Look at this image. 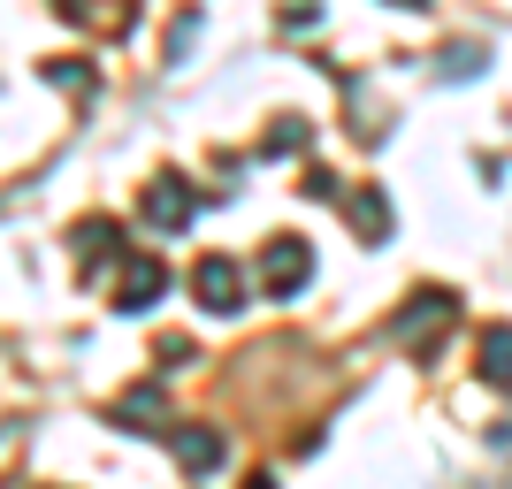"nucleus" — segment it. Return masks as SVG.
<instances>
[{
  "mask_svg": "<svg viewBox=\"0 0 512 489\" xmlns=\"http://www.w3.org/2000/svg\"><path fill=\"white\" fill-rule=\"evenodd\" d=\"M260 283H268V298H299L306 283H314V245H306V237H268Z\"/></svg>",
  "mask_w": 512,
  "mask_h": 489,
  "instance_id": "nucleus-1",
  "label": "nucleus"
},
{
  "mask_svg": "<svg viewBox=\"0 0 512 489\" xmlns=\"http://www.w3.org/2000/svg\"><path fill=\"white\" fill-rule=\"evenodd\" d=\"M344 222H352V230H360L367 245H383V237H390V199L375 192V184H360V192L344 199Z\"/></svg>",
  "mask_w": 512,
  "mask_h": 489,
  "instance_id": "nucleus-6",
  "label": "nucleus"
},
{
  "mask_svg": "<svg viewBox=\"0 0 512 489\" xmlns=\"http://www.w3.org/2000/svg\"><path fill=\"white\" fill-rule=\"evenodd\" d=\"M46 77H62L69 92H85V85H92V77H85V62H54V69H46Z\"/></svg>",
  "mask_w": 512,
  "mask_h": 489,
  "instance_id": "nucleus-13",
  "label": "nucleus"
},
{
  "mask_svg": "<svg viewBox=\"0 0 512 489\" xmlns=\"http://www.w3.org/2000/svg\"><path fill=\"white\" fill-rule=\"evenodd\" d=\"M169 291V268L153 253H130V268H123V283H115V314H146L153 298Z\"/></svg>",
  "mask_w": 512,
  "mask_h": 489,
  "instance_id": "nucleus-4",
  "label": "nucleus"
},
{
  "mask_svg": "<svg viewBox=\"0 0 512 489\" xmlns=\"http://www.w3.org/2000/svg\"><path fill=\"white\" fill-rule=\"evenodd\" d=\"M115 421H130V428H161V436H176L169 405H161V383H138L130 398H115Z\"/></svg>",
  "mask_w": 512,
  "mask_h": 489,
  "instance_id": "nucleus-7",
  "label": "nucleus"
},
{
  "mask_svg": "<svg viewBox=\"0 0 512 489\" xmlns=\"http://www.w3.org/2000/svg\"><path fill=\"white\" fill-rule=\"evenodd\" d=\"M245 489H276V482H268V474H253V482H245Z\"/></svg>",
  "mask_w": 512,
  "mask_h": 489,
  "instance_id": "nucleus-14",
  "label": "nucleus"
},
{
  "mask_svg": "<svg viewBox=\"0 0 512 489\" xmlns=\"http://www.w3.org/2000/svg\"><path fill=\"white\" fill-rule=\"evenodd\" d=\"M192 298L207 306V314H237V306H245V268H237L230 253H207L192 268Z\"/></svg>",
  "mask_w": 512,
  "mask_h": 489,
  "instance_id": "nucleus-2",
  "label": "nucleus"
},
{
  "mask_svg": "<svg viewBox=\"0 0 512 489\" xmlns=\"http://www.w3.org/2000/svg\"><path fill=\"white\" fill-rule=\"evenodd\" d=\"M169 451L184 459V474H214L222 467V436H214V428H176Z\"/></svg>",
  "mask_w": 512,
  "mask_h": 489,
  "instance_id": "nucleus-9",
  "label": "nucleus"
},
{
  "mask_svg": "<svg viewBox=\"0 0 512 489\" xmlns=\"http://www.w3.org/2000/svg\"><path fill=\"white\" fill-rule=\"evenodd\" d=\"M444 314H451V291H421V298H406L398 329H406L421 352H436V329H444Z\"/></svg>",
  "mask_w": 512,
  "mask_h": 489,
  "instance_id": "nucleus-5",
  "label": "nucleus"
},
{
  "mask_svg": "<svg viewBox=\"0 0 512 489\" xmlns=\"http://www.w3.org/2000/svg\"><path fill=\"white\" fill-rule=\"evenodd\" d=\"M482 62H490L482 46H444V77H451V85H459V77H474Z\"/></svg>",
  "mask_w": 512,
  "mask_h": 489,
  "instance_id": "nucleus-11",
  "label": "nucleus"
},
{
  "mask_svg": "<svg viewBox=\"0 0 512 489\" xmlns=\"http://www.w3.org/2000/svg\"><path fill=\"white\" fill-rule=\"evenodd\" d=\"M69 245H77V260H85V268H100L107 253L123 260V230H115V222H77V230H69Z\"/></svg>",
  "mask_w": 512,
  "mask_h": 489,
  "instance_id": "nucleus-10",
  "label": "nucleus"
},
{
  "mask_svg": "<svg viewBox=\"0 0 512 489\" xmlns=\"http://www.w3.org/2000/svg\"><path fill=\"white\" fill-rule=\"evenodd\" d=\"M306 138H314V130H306V123H299V115H283V123H276V130H268V153H291V146H299V153H306Z\"/></svg>",
  "mask_w": 512,
  "mask_h": 489,
  "instance_id": "nucleus-12",
  "label": "nucleus"
},
{
  "mask_svg": "<svg viewBox=\"0 0 512 489\" xmlns=\"http://www.w3.org/2000/svg\"><path fill=\"white\" fill-rule=\"evenodd\" d=\"M474 367H482V383L512 390V321H497V329H482V344H474Z\"/></svg>",
  "mask_w": 512,
  "mask_h": 489,
  "instance_id": "nucleus-8",
  "label": "nucleus"
},
{
  "mask_svg": "<svg viewBox=\"0 0 512 489\" xmlns=\"http://www.w3.org/2000/svg\"><path fill=\"white\" fill-rule=\"evenodd\" d=\"M199 207H207V199H199L192 184H184V176H169V169H161V176L146 184V222H153V230H192V222H199Z\"/></svg>",
  "mask_w": 512,
  "mask_h": 489,
  "instance_id": "nucleus-3",
  "label": "nucleus"
}]
</instances>
